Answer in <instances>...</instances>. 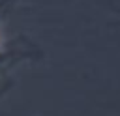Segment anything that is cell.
I'll list each match as a JSON object with an SVG mask.
<instances>
[{"mask_svg": "<svg viewBox=\"0 0 120 116\" xmlns=\"http://www.w3.org/2000/svg\"><path fill=\"white\" fill-rule=\"evenodd\" d=\"M0 6H2V2H0ZM0 58H2V54H0Z\"/></svg>", "mask_w": 120, "mask_h": 116, "instance_id": "cell-1", "label": "cell"}]
</instances>
